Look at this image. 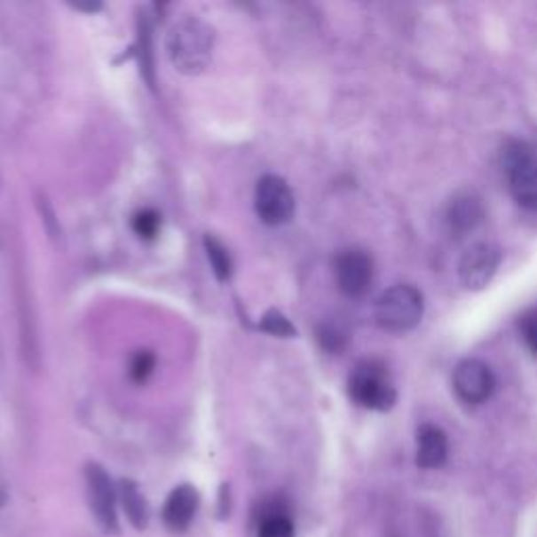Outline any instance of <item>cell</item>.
<instances>
[{"label":"cell","mask_w":537,"mask_h":537,"mask_svg":"<svg viewBox=\"0 0 537 537\" xmlns=\"http://www.w3.org/2000/svg\"><path fill=\"white\" fill-rule=\"evenodd\" d=\"M120 500H122L124 512L129 517V521L135 525L138 531H143L149 523V508L147 501L143 498V494L138 492V487L132 481L120 483Z\"/></svg>","instance_id":"5bb4252c"},{"label":"cell","mask_w":537,"mask_h":537,"mask_svg":"<svg viewBox=\"0 0 537 537\" xmlns=\"http://www.w3.org/2000/svg\"><path fill=\"white\" fill-rule=\"evenodd\" d=\"M86 487H89V501L92 515L109 533L118 531V512H115V489L109 475L99 464L86 466Z\"/></svg>","instance_id":"9c48e42d"},{"label":"cell","mask_w":537,"mask_h":537,"mask_svg":"<svg viewBox=\"0 0 537 537\" xmlns=\"http://www.w3.org/2000/svg\"><path fill=\"white\" fill-rule=\"evenodd\" d=\"M258 521V537H294L290 508L284 500L275 498L263 504Z\"/></svg>","instance_id":"4fadbf2b"},{"label":"cell","mask_w":537,"mask_h":537,"mask_svg":"<svg viewBox=\"0 0 537 537\" xmlns=\"http://www.w3.org/2000/svg\"><path fill=\"white\" fill-rule=\"evenodd\" d=\"M495 378L487 363L478 359H464L454 372V391L460 401L469 406H481L494 395Z\"/></svg>","instance_id":"8992f818"},{"label":"cell","mask_w":537,"mask_h":537,"mask_svg":"<svg viewBox=\"0 0 537 537\" xmlns=\"http://www.w3.org/2000/svg\"><path fill=\"white\" fill-rule=\"evenodd\" d=\"M200 506V494L193 485H178L172 489L169 500H166L164 510H162V518L164 525L172 533H181L193 523L195 512Z\"/></svg>","instance_id":"30bf717a"},{"label":"cell","mask_w":537,"mask_h":537,"mask_svg":"<svg viewBox=\"0 0 537 537\" xmlns=\"http://www.w3.org/2000/svg\"><path fill=\"white\" fill-rule=\"evenodd\" d=\"M521 332H523L525 343H527V346H529V351L537 357V311L535 313H529L523 317Z\"/></svg>","instance_id":"d6986e66"},{"label":"cell","mask_w":537,"mask_h":537,"mask_svg":"<svg viewBox=\"0 0 537 537\" xmlns=\"http://www.w3.org/2000/svg\"><path fill=\"white\" fill-rule=\"evenodd\" d=\"M166 49L178 72L195 76L204 72L215 53V30L198 17H183L169 30Z\"/></svg>","instance_id":"6da1fadb"},{"label":"cell","mask_w":537,"mask_h":537,"mask_svg":"<svg viewBox=\"0 0 537 537\" xmlns=\"http://www.w3.org/2000/svg\"><path fill=\"white\" fill-rule=\"evenodd\" d=\"M320 340H321V344L326 346L328 351H340L344 346L346 336L340 330H336V328L326 326V328H321Z\"/></svg>","instance_id":"ffe728a7"},{"label":"cell","mask_w":537,"mask_h":537,"mask_svg":"<svg viewBox=\"0 0 537 537\" xmlns=\"http://www.w3.org/2000/svg\"><path fill=\"white\" fill-rule=\"evenodd\" d=\"M485 218V208L481 204V200L472 193H462L458 198H454L452 204H449L447 210V223L452 233L458 235H466L469 231H475L478 225L483 223Z\"/></svg>","instance_id":"7c38bea8"},{"label":"cell","mask_w":537,"mask_h":537,"mask_svg":"<svg viewBox=\"0 0 537 537\" xmlns=\"http://www.w3.org/2000/svg\"><path fill=\"white\" fill-rule=\"evenodd\" d=\"M501 263V250L495 244L470 246L460 261V281L469 290H483L494 280L495 271Z\"/></svg>","instance_id":"52a82bcc"},{"label":"cell","mask_w":537,"mask_h":537,"mask_svg":"<svg viewBox=\"0 0 537 537\" xmlns=\"http://www.w3.org/2000/svg\"><path fill=\"white\" fill-rule=\"evenodd\" d=\"M162 227V218L152 208H146V210H138L135 217H132V229L138 238L143 240H154L158 235V231Z\"/></svg>","instance_id":"2e32d148"},{"label":"cell","mask_w":537,"mask_h":537,"mask_svg":"<svg viewBox=\"0 0 537 537\" xmlns=\"http://www.w3.org/2000/svg\"><path fill=\"white\" fill-rule=\"evenodd\" d=\"M424 315L422 292L414 286H392L376 303V321L383 330L409 332Z\"/></svg>","instance_id":"3957f363"},{"label":"cell","mask_w":537,"mask_h":537,"mask_svg":"<svg viewBox=\"0 0 537 537\" xmlns=\"http://www.w3.org/2000/svg\"><path fill=\"white\" fill-rule=\"evenodd\" d=\"M155 367V357L149 351H138L130 359V378L135 383H146Z\"/></svg>","instance_id":"ac0fdd59"},{"label":"cell","mask_w":537,"mask_h":537,"mask_svg":"<svg viewBox=\"0 0 537 537\" xmlns=\"http://www.w3.org/2000/svg\"><path fill=\"white\" fill-rule=\"evenodd\" d=\"M510 193L518 206L537 210V154L527 143H508L501 154Z\"/></svg>","instance_id":"277c9868"},{"label":"cell","mask_w":537,"mask_h":537,"mask_svg":"<svg viewBox=\"0 0 537 537\" xmlns=\"http://www.w3.org/2000/svg\"><path fill=\"white\" fill-rule=\"evenodd\" d=\"M254 206H257V215L265 225L277 227L284 225L294 215V193L281 177L267 175L263 177L257 185V198H254Z\"/></svg>","instance_id":"5b68a950"},{"label":"cell","mask_w":537,"mask_h":537,"mask_svg":"<svg viewBox=\"0 0 537 537\" xmlns=\"http://www.w3.org/2000/svg\"><path fill=\"white\" fill-rule=\"evenodd\" d=\"M449 454L447 435L435 424H422L418 429V462L420 469H438L446 464Z\"/></svg>","instance_id":"8fae6325"},{"label":"cell","mask_w":537,"mask_h":537,"mask_svg":"<svg viewBox=\"0 0 537 537\" xmlns=\"http://www.w3.org/2000/svg\"><path fill=\"white\" fill-rule=\"evenodd\" d=\"M261 330L271 334V336H281V338L294 336V334H296L290 320H288V317H284L280 313V311H275V309H271V311H267V313H265V317L261 320Z\"/></svg>","instance_id":"e0dca14e"},{"label":"cell","mask_w":537,"mask_h":537,"mask_svg":"<svg viewBox=\"0 0 537 537\" xmlns=\"http://www.w3.org/2000/svg\"><path fill=\"white\" fill-rule=\"evenodd\" d=\"M4 498H7V495H4V489H3V487H0V504H3V501H4Z\"/></svg>","instance_id":"44dd1931"},{"label":"cell","mask_w":537,"mask_h":537,"mask_svg":"<svg viewBox=\"0 0 537 537\" xmlns=\"http://www.w3.org/2000/svg\"><path fill=\"white\" fill-rule=\"evenodd\" d=\"M336 281L340 292L351 298L367 294L374 281V261L367 252L353 248L344 250L336 261Z\"/></svg>","instance_id":"ba28073f"},{"label":"cell","mask_w":537,"mask_h":537,"mask_svg":"<svg viewBox=\"0 0 537 537\" xmlns=\"http://www.w3.org/2000/svg\"><path fill=\"white\" fill-rule=\"evenodd\" d=\"M349 395L357 406L389 412L397 403V389L389 367L380 359H363L349 376Z\"/></svg>","instance_id":"7a4b0ae2"},{"label":"cell","mask_w":537,"mask_h":537,"mask_svg":"<svg viewBox=\"0 0 537 537\" xmlns=\"http://www.w3.org/2000/svg\"><path fill=\"white\" fill-rule=\"evenodd\" d=\"M204 246H206L208 261H210V265H212V271H215L217 280L218 281L229 280V275H231V257H229L227 248H225L217 238H212V235H206Z\"/></svg>","instance_id":"9a60e30c"}]
</instances>
